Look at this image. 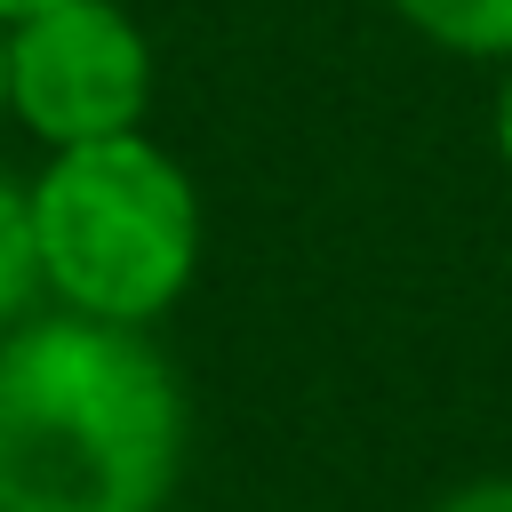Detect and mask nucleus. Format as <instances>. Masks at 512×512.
Wrapping results in <instances>:
<instances>
[{"instance_id": "f257e3e1", "label": "nucleus", "mask_w": 512, "mask_h": 512, "mask_svg": "<svg viewBox=\"0 0 512 512\" xmlns=\"http://www.w3.org/2000/svg\"><path fill=\"white\" fill-rule=\"evenodd\" d=\"M184 384L144 328L48 312L0 328V512H160Z\"/></svg>"}, {"instance_id": "f03ea898", "label": "nucleus", "mask_w": 512, "mask_h": 512, "mask_svg": "<svg viewBox=\"0 0 512 512\" xmlns=\"http://www.w3.org/2000/svg\"><path fill=\"white\" fill-rule=\"evenodd\" d=\"M40 280L64 312L152 328L200 272V192L144 128L64 144L32 176Z\"/></svg>"}, {"instance_id": "7ed1b4c3", "label": "nucleus", "mask_w": 512, "mask_h": 512, "mask_svg": "<svg viewBox=\"0 0 512 512\" xmlns=\"http://www.w3.org/2000/svg\"><path fill=\"white\" fill-rule=\"evenodd\" d=\"M152 48L120 0H48L8 24V112L48 144H96L144 128Z\"/></svg>"}, {"instance_id": "20e7f679", "label": "nucleus", "mask_w": 512, "mask_h": 512, "mask_svg": "<svg viewBox=\"0 0 512 512\" xmlns=\"http://www.w3.org/2000/svg\"><path fill=\"white\" fill-rule=\"evenodd\" d=\"M432 48L448 56H496L512 64V0H392Z\"/></svg>"}, {"instance_id": "39448f33", "label": "nucleus", "mask_w": 512, "mask_h": 512, "mask_svg": "<svg viewBox=\"0 0 512 512\" xmlns=\"http://www.w3.org/2000/svg\"><path fill=\"white\" fill-rule=\"evenodd\" d=\"M48 296L40 280V232H32V184H16L0 168V328L32 320V304Z\"/></svg>"}, {"instance_id": "423d86ee", "label": "nucleus", "mask_w": 512, "mask_h": 512, "mask_svg": "<svg viewBox=\"0 0 512 512\" xmlns=\"http://www.w3.org/2000/svg\"><path fill=\"white\" fill-rule=\"evenodd\" d=\"M432 512H512V472H488V480H464L456 496H440Z\"/></svg>"}, {"instance_id": "0eeeda50", "label": "nucleus", "mask_w": 512, "mask_h": 512, "mask_svg": "<svg viewBox=\"0 0 512 512\" xmlns=\"http://www.w3.org/2000/svg\"><path fill=\"white\" fill-rule=\"evenodd\" d=\"M496 152H504V168H512V72H504V88H496Z\"/></svg>"}, {"instance_id": "6e6552de", "label": "nucleus", "mask_w": 512, "mask_h": 512, "mask_svg": "<svg viewBox=\"0 0 512 512\" xmlns=\"http://www.w3.org/2000/svg\"><path fill=\"white\" fill-rule=\"evenodd\" d=\"M32 8H48V0H0V24H16V16H32Z\"/></svg>"}, {"instance_id": "1a4fd4ad", "label": "nucleus", "mask_w": 512, "mask_h": 512, "mask_svg": "<svg viewBox=\"0 0 512 512\" xmlns=\"http://www.w3.org/2000/svg\"><path fill=\"white\" fill-rule=\"evenodd\" d=\"M0 112H8V24H0Z\"/></svg>"}]
</instances>
